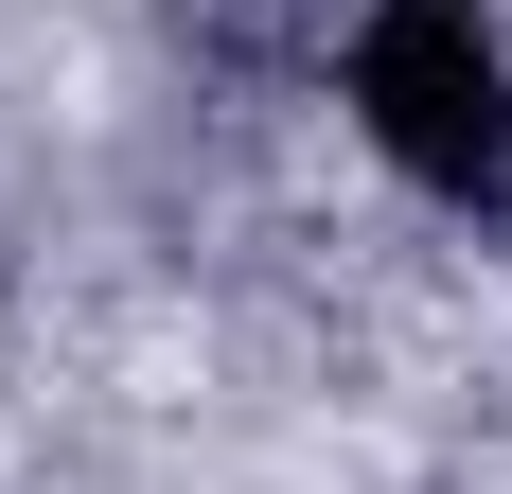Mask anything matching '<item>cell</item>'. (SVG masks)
Returning <instances> with one entry per match:
<instances>
[{
	"mask_svg": "<svg viewBox=\"0 0 512 494\" xmlns=\"http://www.w3.org/2000/svg\"><path fill=\"white\" fill-rule=\"evenodd\" d=\"M354 142L407 177L424 212H512V36L495 0H371L354 18Z\"/></svg>",
	"mask_w": 512,
	"mask_h": 494,
	"instance_id": "cell-1",
	"label": "cell"
}]
</instances>
